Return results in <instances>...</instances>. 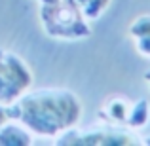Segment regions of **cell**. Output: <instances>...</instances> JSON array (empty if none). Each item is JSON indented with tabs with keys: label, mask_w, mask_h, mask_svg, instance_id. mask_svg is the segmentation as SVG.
Returning a JSON list of instances; mask_svg holds the SVG:
<instances>
[{
	"label": "cell",
	"mask_w": 150,
	"mask_h": 146,
	"mask_svg": "<svg viewBox=\"0 0 150 146\" xmlns=\"http://www.w3.org/2000/svg\"><path fill=\"white\" fill-rule=\"evenodd\" d=\"M143 144H150V135H146V137H143Z\"/></svg>",
	"instance_id": "obj_13"
},
{
	"label": "cell",
	"mask_w": 150,
	"mask_h": 146,
	"mask_svg": "<svg viewBox=\"0 0 150 146\" xmlns=\"http://www.w3.org/2000/svg\"><path fill=\"white\" fill-rule=\"evenodd\" d=\"M57 144H93V146H131L143 144V137L127 125H114L101 121L86 129H69L55 139Z\"/></svg>",
	"instance_id": "obj_3"
},
{
	"label": "cell",
	"mask_w": 150,
	"mask_h": 146,
	"mask_svg": "<svg viewBox=\"0 0 150 146\" xmlns=\"http://www.w3.org/2000/svg\"><path fill=\"white\" fill-rule=\"evenodd\" d=\"M148 34H150V13H143L133 19V23L129 25V36L139 38V36H148Z\"/></svg>",
	"instance_id": "obj_9"
},
{
	"label": "cell",
	"mask_w": 150,
	"mask_h": 146,
	"mask_svg": "<svg viewBox=\"0 0 150 146\" xmlns=\"http://www.w3.org/2000/svg\"><path fill=\"white\" fill-rule=\"evenodd\" d=\"M6 108L10 120H17L33 135L50 139L76 127L84 112L80 97L65 87L29 89Z\"/></svg>",
	"instance_id": "obj_1"
},
{
	"label": "cell",
	"mask_w": 150,
	"mask_h": 146,
	"mask_svg": "<svg viewBox=\"0 0 150 146\" xmlns=\"http://www.w3.org/2000/svg\"><path fill=\"white\" fill-rule=\"evenodd\" d=\"M33 70L15 51L0 48V102L10 104L33 85Z\"/></svg>",
	"instance_id": "obj_4"
},
{
	"label": "cell",
	"mask_w": 150,
	"mask_h": 146,
	"mask_svg": "<svg viewBox=\"0 0 150 146\" xmlns=\"http://www.w3.org/2000/svg\"><path fill=\"white\" fill-rule=\"evenodd\" d=\"M33 133L19 123L17 120H8L6 123L0 127V144L4 146H15V144H33Z\"/></svg>",
	"instance_id": "obj_6"
},
{
	"label": "cell",
	"mask_w": 150,
	"mask_h": 146,
	"mask_svg": "<svg viewBox=\"0 0 150 146\" xmlns=\"http://www.w3.org/2000/svg\"><path fill=\"white\" fill-rule=\"evenodd\" d=\"M131 108V101L125 95H110L105 99L103 106L99 108V120L114 125H125Z\"/></svg>",
	"instance_id": "obj_5"
},
{
	"label": "cell",
	"mask_w": 150,
	"mask_h": 146,
	"mask_svg": "<svg viewBox=\"0 0 150 146\" xmlns=\"http://www.w3.org/2000/svg\"><path fill=\"white\" fill-rule=\"evenodd\" d=\"M38 15L44 32L55 40H84L91 34L89 21L80 13L72 0L40 2Z\"/></svg>",
	"instance_id": "obj_2"
},
{
	"label": "cell",
	"mask_w": 150,
	"mask_h": 146,
	"mask_svg": "<svg viewBox=\"0 0 150 146\" xmlns=\"http://www.w3.org/2000/svg\"><path fill=\"white\" fill-rule=\"evenodd\" d=\"M74 6L80 10V13L88 19L89 23L99 19L106 10H108L112 0H72Z\"/></svg>",
	"instance_id": "obj_8"
},
{
	"label": "cell",
	"mask_w": 150,
	"mask_h": 146,
	"mask_svg": "<svg viewBox=\"0 0 150 146\" xmlns=\"http://www.w3.org/2000/svg\"><path fill=\"white\" fill-rule=\"evenodd\" d=\"M40 2H51V0H40Z\"/></svg>",
	"instance_id": "obj_14"
},
{
	"label": "cell",
	"mask_w": 150,
	"mask_h": 146,
	"mask_svg": "<svg viewBox=\"0 0 150 146\" xmlns=\"http://www.w3.org/2000/svg\"><path fill=\"white\" fill-rule=\"evenodd\" d=\"M8 120H10V116H8V108H6V104L0 102V127H2Z\"/></svg>",
	"instance_id": "obj_11"
},
{
	"label": "cell",
	"mask_w": 150,
	"mask_h": 146,
	"mask_svg": "<svg viewBox=\"0 0 150 146\" xmlns=\"http://www.w3.org/2000/svg\"><path fill=\"white\" fill-rule=\"evenodd\" d=\"M133 44H135V49L139 51L143 57H150V34L148 36L133 38Z\"/></svg>",
	"instance_id": "obj_10"
},
{
	"label": "cell",
	"mask_w": 150,
	"mask_h": 146,
	"mask_svg": "<svg viewBox=\"0 0 150 146\" xmlns=\"http://www.w3.org/2000/svg\"><path fill=\"white\" fill-rule=\"evenodd\" d=\"M150 121V102L146 99H137L135 102H131V108H129V116H127V125L129 129H139L146 127Z\"/></svg>",
	"instance_id": "obj_7"
},
{
	"label": "cell",
	"mask_w": 150,
	"mask_h": 146,
	"mask_svg": "<svg viewBox=\"0 0 150 146\" xmlns=\"http://www.w3.org/2000/svg\"><path fill=\"white\" fill-rule=\"evenodd\" d=\"M144 82H146L148 87H150V70H148V72H144Z\"/></svg>",
	"instance_id": "obj_12"
}]
</instances>
